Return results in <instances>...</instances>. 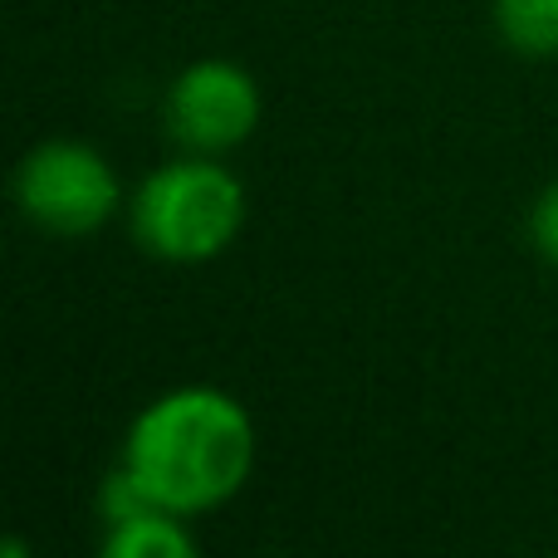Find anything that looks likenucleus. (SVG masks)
I'll list each match as a JSON object with an SVG mask.
<instances>
[{
  "label": "nucleus",
  "instance_id": "f03ea898",
  "mask_svg": "<svg viewBox=\"0 0 558 558\" xmlns=\"http://www.w3.org/2000/svg\"><path fill=\"white\" fill-rule=\"evenodd\" d=\"M251 196L221 157L182 153L153 167L128 196V231L143 255L167 265H206L245 231Z\"/></svg>",
  "mask_w": 558,
  "mask_h": 558
},
{
  "label": "nucleus",
  "instance_id": "20e7f679",
  "mask_svg": "<svg viewBox=\"0 0 558 558\" xmlns=\"http://www.w3.org/2000/svg\"><path fill=\"white\" fill-rule=\"evenodd\" d=\"M162 118L182 153L226 157L255 137V128L265 118V98L251 69L235 64V59L211 54V59H192L167 84Z\"/></svg>",
  "mask_w": 558,
  "mask_h": 558
},
{
  "label": "nucleus",
  "instance_id": "f257e3e1",
  "mask_svg": "<svg viewBox=\"0 0 558 558\" xmlns=\"http://www.w3.org/2000/svg\"><path fill=\"white\" fill-rule=\"evenodd\" d=\"M260 432L251 407L216 383H182L143 402L118 441V465L182 520L231 505L251 485Z\"/></svg>",
  "mask_w": 558,
  "mask_h": 558
},
{
  "label": "nucleus",
  "instance_id": "7ed1b4c3",
  "mask_svg": "<svg viewBox=\"0 0 558 558\" xmlns=\"http://www.w3.org/2000/svg\"><path fill=\"white\" fill-rule=\"evenodd\" d=\"M15 206L49 235H94L128 211L118 167L84 137H45L15 167Z\"/></svg>",
  "mask_w": 558,
  "mask_h": 558
},
{
  "label": "nucleus",
  "instance_id": "39448f33",
  "mask_svg": "<svg viewBox=\"0 0 558 558\" xmlns=\"http://www.w3.org/2000/svg\"><path fill=\"white\" fill-rule=\"evenodd\" d=\"M196 549H202L196 530L162 505H147L128 520L104 524V539H98L104 558H192Z\"/></svg>",
  "mask_w": 558,
  "mask_h": 558
},
{
  "label": "nucleus",
  "instance_id": "0eeeda50",
  "mask_svg": "<svg viewBox=\"0 0 558 558\" xmlns=\"http://www.w3.org/2000/svg\"><path fill=\"white\" fill-rule=\"evenodd\" d=\"M530 245L539 251V260H549L558 270V182L544 186L530 206Z\"/></svg>",
  "mask_w": 558,
  "mask_h": 558
},
{
  "label": "nucleus",
  "instance_id": "423d86ee",
  "mask_svg": "<svg viewBox=\"0 0 558 558\" xmlns=\"http://www.w3.org/2000/svg\"><path fill=\"white\" fill-rule=\"evenodd\" d=\"M500 39L524 59H558V0H495Z\"/></svg>",
  "mask_w": 558,
  "mask_h": 558
}]
</instances>
